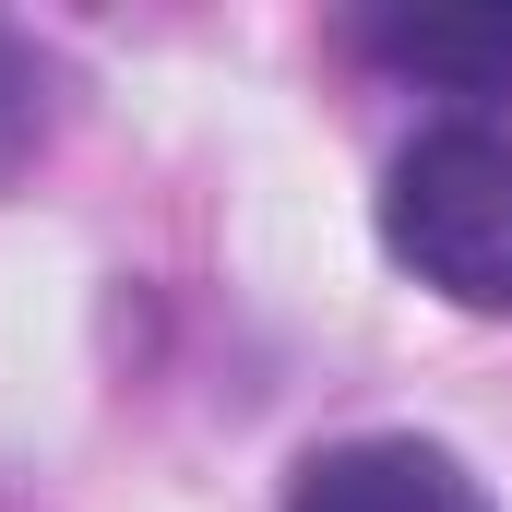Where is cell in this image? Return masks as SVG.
Instances as JSON below:
<instances>
[{
  "instance_id": "7a4b0ae2",
  "label": "cell",
  "mask_w": 512,
  "mask_h": 512,
  "mask_svg": "<svg viewBox=\"0 0 512 512\" xmlns=\"http://www.w3.org/2000/svg\"><path fill=\"white\" fill-rule=\"evenodd\" d=\"M286 512H489V489L465 477V453L382 429V441H334L298 465V501Z\"/></svg>"
},
{
  "instance_id": "6da1fadb",
  "label": "cell",
  "mask_w": 512,
  "mask_h": 512,
  "mask_svg": "<svg viewBox=\"0 0 512 512\" xmlns=\"http://www.w3.org/2000/svg\"><path fill=\"white\" fill-rule=\"evenodd\" d=\"M382 239L453 310H512V131L489 120L417 131L382 179Z\"/></svg>"
},
{
  "instance_id": "3957f363",
  "label": "cell",
  "mask_w": 512,
  "mask_h": 512,
  "mask_svg": "<svg viewBox=\"0 0 512 512\" xmlns=\"http://www.w3.org/2000/svg\"><path fill=\"white\" fill-rule=\"evenodd\" d=\"M358 48L441 96H512V12H382L358 24Z\"/></svg>"
}]
</instances>
